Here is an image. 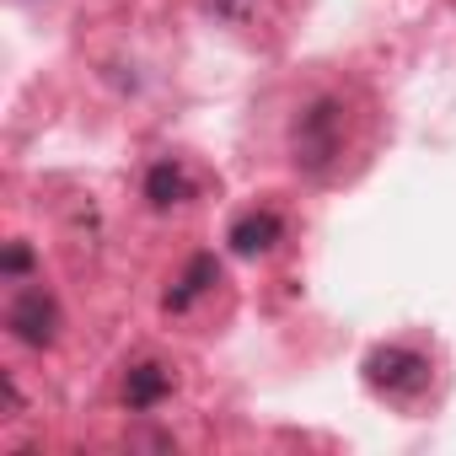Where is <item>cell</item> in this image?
<instances>
[{
	"mask_svg": "<svg viewBox=\"0 0 456 456\" xmlns=\"http://www.w3.org/2000/svg\"><path fill=\"white\" fill-rule=\"evenodd\" d=\"M344 156V102L338 97H312L306 108H296L290 124V161L306 177H328Z\"/></svg>",
	"mask_w": 456,
	"mask_h": 456,
	"instance_id": "obj_1",
	"label": "cell"
},
{
	"mask_svg": "<svg viewBox=\"0 0 456 456\" xmlns=\"http://www.w3.org/2000/svg\"><path fill=\"white\" fill-rule=\"evenodd\" d=\"M365 387L392 397V403H408L429 387V360L408 344H376L365 354Z\"/></svg>",
	"mask_w": 456,
	"mask_h": 456,
	"instance_id": "obj_2",
	"label": "cell"
},
{
	"mask_svg": "<svg viewBox=\"0 0 456 456\" xmlns=\"http://www.w3.org/2000/svg\"><path fill=\"white\" fill-rule=\"evenodd\" d=\"M60 301L44 290V285H22L17 296H12V306H6V328H12V338L17 344H28V349H49L54 338H60Z\"/></svg>",
	"mask_w": 456,
	"mask_h": 456,
	"instance_id": "obj_3",
	"label": "cell"
},
{
	"mask_svg": "<svg viewBox=\"0 0 456 456\" xmlns=\"http://www.w3.org/2000/svg\"><path fill=\"white\" fill-rule=\"evenodd\" d=\"M285 242V220L274 209H242L232 220V232H225V248H232L237 258H264Z\"/></svg>",
	"mask_w": 456,
	"mask_h": 456,
	"instance_id": "obj_4",
	"label": "cell"
},
{
	"mask_svg": "<svg viewBox=\"0 0 456 456\" xmlns=\"http://www.w3.org/2000/svg\"><path fill=\"white\" fill-rule=\"evenodd\" d=\"M145 199H151V209H177V204H188V199H193L188 167H183L177 156L151 161V172H145Z\"/></svg>",
	"mask_w": 456,
	"mask_h": 456,
	"instance_id": "obj_5",
	"label": "cell"
},
{
	"mask_svg": "<svg viewBox=\"0 0 456 456\" xmlns=\"http://www.w3.org/2000/svg\"><path fill=\"white\" fill-rule=\"evenodd\" d=\"M167 392H172V370L156 365V360H140V365L129 370V381H124V403H129L134 413H151Z\"/></svg>",
	"mask_w": 456,
	"mask_h": 456,
	"instance_id": "obj_6",
	"label": "cell"
},
{
	"mask_svg": "<svg viewBox=\"0 0 456 456\" xmlns=\"http://www.w3.org/2000/svg\"><path fill=\"white\" fill-rule=\"evenodd\" d=\"M220 280V264H215V253H199V258H188V269H183V280L167 290V312H188L209 285Z\"/></svg>",
	"mask_w": 456,
	"mask_h": 456,
	"instance_id": "obj_7",
	"label": "cell"
},
{
	"mask_svg": "<svg viewBox=\"0 0 456 456\" xmlns=\"http://www.w3.org/2000/svg\"><path fill=\"white\" fill-rule=\"evenodd\" d=\"M33 269V253H28V242H12L6 248V258H0V274H6V280H22Z\"/></svg>",
	"mask_w": 456,
	"mask_h": 456,
	"instance_id": "obj_8",
	"label": "cell"
}]
</instances>
